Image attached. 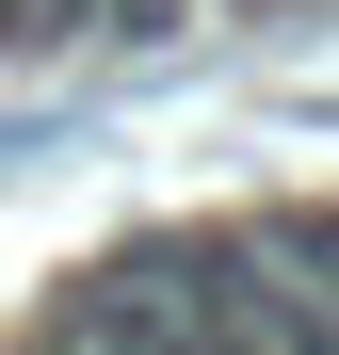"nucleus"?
Listing matches in <instances>:
<instances>
[{
	"label": "nucleus",
	"mask_w": 339,
	"mask_h": 355,
	"mask_svg": "<svg viewBox=\"0 0 339 355\" xmlns=\"http://www.w3.org/2000/svg\"><path fill=\"white\" fill-rule=\"evenodd\" d=\"M194 0H97V49H178Z\"/></svg>",
	"instance_id": "obj_1"
}]
</instances>
